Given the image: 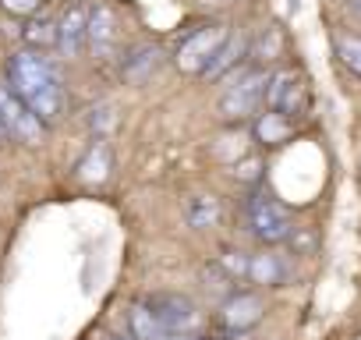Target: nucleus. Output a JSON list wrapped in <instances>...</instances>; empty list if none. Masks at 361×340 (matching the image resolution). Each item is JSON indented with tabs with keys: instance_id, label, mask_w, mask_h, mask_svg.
<instances>
[{
	"instance_id": "obj_1",
	"label": "nucleus",
	"mask_w": 361,
	"mask_h": 340,
	"mask_svg": "<svg viewBox=\"0 0 361 340\" xmlns=\"http://www.w3.org/2000/svg\"><path fill=\"white\" fill-rule=\"evenodd\" d=\"M25 107L29 114L47 128L64 114V85L61 71L36 50H18L8 61V82H4Z\"/></svg>"
},
{
	"instance_id": "obj_2",
	"label": "nucleus",
	"mask_w": 361,
	"mask_h": 340,
	"mask_svg": "<svg viewBox=\"0 0 361 340\" xmlns=\"http://www.w3.org/2000/svg\"><path fill=\"white\" fill-rule=\"evenodd\" d=\"M245 224L252 231L255 241L262 245H280L283 238H290L294 224H290V213L262 188H255L248 199H245Z\"/></svg>"
},
{
	"instance_id": "obj_3",
	"label": "nucleus",
	"mask_w": 361,
	"mask_h": 340,
	"mask_svg": "<svg viewBox=\"0 0 361 340\" xmlns=\"http://www.w3.org/2000/svg\"><path fill=\"white\" fill-rule=\"evenodd\" d=\"M163 329H170V333H188V336H199V329H202V312L195 308V301L192 298H185V294H173V291H152V294H145L142 301H138Z\"/></svg>"
},
{
	"instance_id": "obj_4",
	"label": "nucleus",
	"mask_w": 361,
	"mask_h": 340,
	"mask_svg": "<svg viewBox=\"0 0 361 340\" xmlns=\"http://www.w3.org/2000/svg\"><path fill=\"white\" fill-rule=\"evenodd\" d=\"M266 71L262 68H245L238 71V78L227 85V92L220 96V114L227 121H245L252 117L259 107H262V96H266Z\"/></svg>"
},
{
	"instance_id": "obj_5",
	"label": "nucleus",
	"mask_w": 361,
	"mask_h": 340,
	"mask_svg": "<svg viewBox=\"0 0 361 340\" xmlns=\"http://www.w3.org/2000/svg\"><path fill=\"white\" fill-rule=\"evenodd\" d=\"M262 103H266L273 114L294 121V117L308 107V85H305V75L294 71V68L273 71V75L266 78V96H262Z\"/></svg>"
},
{
	"instance_id": "obj_6",
	"label": "nucleus",
	"mask_w": 361,
	"mask_h": 340,
	"mask_svg": "<svg viewBox=\"0 0 361 340\" xmlns=\"http://www.w3.org/2000/svg\"><path fill=\"white\" fill-rule=\"evenodd\" d=\"M224 40H227V29H224V25H199V29H192L185 40L177 43L173 64H177L180 71H188V75H202Z\"/></svg>"
},
{
	"instance_id": "obj_7",
	"label": "nucleus",
	"mask_w": 361,
	"mask_h": 340,
	"mask_svg": "<svg viewBox=\"0 0 361 340\" xmlns=\"http://www.w3.org/2000/svg\"><path fill=\"white\" fill-rule=\"evenodd\" d=\"M0 128H4V135L8 138H15V142H25V145H39V138H43V124L29 114V107L0 82Z\"/></svg>"
},
{
	"instance_id": "obj_8",
	"label": "nucleus",
	"mask_w": 361,
	"mask_h": 340,
	"mask_svg": "<svg viewBox=\"0 0 361 340\" xmlns=\"http://www.w3.org/2000/svg\"><path fill=\"white\" fill-rule=\"evenodd\" d=\"M262 315H266V301L255 291H234L220 308V329L227 336H245L262 322Z\"/></svg>"
},
{
	"instance_id": "obj_9",
	"label": "nucleus",
	"mask_w": 361,
	"mask_h": 340,
	"mask_svg": "<svg viewBox=\"0 0 361 340\" xmlns=\"http://www.w3.org/2000/svg\"><path fill=\"white\" fill-rule=\"evenodd\" d=\"M85 43L92 47L96 57H110L117 47V18L106 4L89 8V22H85Z\"/></svg>"
},
{
	"instance_id": "obj_10",
	"label": "nucleus",
	"mask_w": 361,
	"mask_h": 340,
	"mask_svg": "<svg viewBox=\"0 0 361 340\" xmlns=\"http://www.w3.org/2000/svg\"><path fill=\"white\" fill-rule=\"evenodd\" d=\"M85 22H89V8L85 4H68L64 15L57 18V47L64 57H78L85 47Z\"/></svg>"
},
{
	"instance_id": "obj_11",
	"label": "nucleus",
	"mask_w": 361,
	"mask_h": 340,
	"mask_svg": "<svg viewBox=\"0 0 361 340\" xmlns=\"http://www.w3.org/2000/svg\"><path fill=\"white\" fill-rule=\"evenodd\" d=\"M245 277L252 284H262V287H283L287 277H290V266L276 252H259V255L248 259V273Z\"/></svg>"
},
{
	"instance_id": "obj_12",
	"label": "nucleus",
	"mask_w": 361,
	"mask_h": 340,
	"mask_svg": "<svg viewBox=\"0 0 361 340\" xmlns=\"http://www.w3.org/2000/svg\"><path fill=\"white\" fill-rule=\"evenodd\" d=\"M110 166H114V156H110V145L103 138H96L89 145V152L78 159V181L82 185H103L110 178Z\"/></svg>"
},
{
	"instance_id": "obj_13",
	"label": "nucleus",
	"mask_w": 361,
	"mask_h": 340,
	"mask_svg": "<svg viewBox=\"0 0 361 340\" xmlns=\"http://www.w3.org/2000/svg\"><path fill=\"white\" fill-rule=\"evenodd\" d=\"M159 47H152V43H138V47H131L124 57H121V75L128 78V82H145L156 68H159Z\"/></svg>"
},
{
	"instance_id": "obj_14",
	"label": "nucleus",
	"mask_w": 361,
	"mask_h": 340,
	"mask_svg": "<svg viewBox=\"0 0 361 340\" xmlns=\"http://www.w3.org/2000/svg\"><path fill=\"white\" fill-rule=\"evenodd\" d=\"M128 329H131V340H199V336H188V333H170V329H163L142 305H131V312H128Z\"/></svg>"
},
{
	"instance_id": "obj_15",
	"label": "nucleus",
	"mask_w": 361,
	"mask_h": 340,
	"mask_svg": "<svg viewBox=\"0 0 361 340\" xmlns=\"http://www.w3.org/2000/svg\"><path fill=\"white\" fill-rule=\"evenodd\" d=\"M241 54H245V40H238V36H231L227 32V40L220 43V50L213 54V61L206 64V71H202V78H209V82H216V78H224L238 61H241Z\"/></svg>"
},
{
	"instance_id": "obj_16",
	"label": "nucleus",
	"mask_w": 361,
	"mask_h": 340,
	"mask_svg": "<svg viewBox=\"0 0 361 340\" xmlns=\"http://www.w3.org/2000/svg\"><path fill=\"white\" fill-rule=\"evenodd\" d=\"M290 135H294V121H287V117H280V114H273V110H266V114L255 121V138H259L266 149L283 145Z\"/></svg>"
},
{
	"instance_id": "obj_17",
	"label": "nucleus",
	"mask_w": 361,
	"mask_h": 340,
	"mask_svg": "<svg viewBox=\"0 0 361 340\" xmlns=\"http://www.w3.org/2000/svg\"><path fill=\"white\" fill-rule=\"evenodd\" d=\"M22 36H25L29 50L39 54V50H47V47H57V22H54V18H43V15H39V18L32 15Z\"/></svg>"
},
{
	"instance_id": "obj_18",
	"label": "nucleus",
	"mask_w": 361,
	"mask_h": 340,
	"mask_svg": "<svg viewBox=\"0 0 361 340\" xmlns=\"http://www.w3.org/2000/svg\"><path fill=\"white\" fill-rule=\"evenodd\" d=\"M216 217H220V202H216L213 195H195V199L188 202V220H192V227H213Z\"/></svg>"
},
{
	"instance_id": "obj_19",
	"label": "nucleus",
	"mask_w": 361,
	"mask_h": 340,
	"mask_svg": "<svg viewBox=\"0 0 361 340\" xmlns=\"http://www.w3.org/2000/svg\"><path fill=\"white\" fill-rule=\"evenodd\" d=\"M333 47H336V57L343 61V68H350L354 75H361V36L340 32V36L333 40Z\"/></svg>"
},
{
	"instance_id": "obj_20",
	"label": "nucleus",
	"mask_w": 361,
	"mask_h": 340,
	"mask_svg": "<svg viewBox=\"0 0 361 340\" xmlns=\"http://www.w3.org/2000/svg\"><path fill=\"white\" fill-rule=\"evenodd\" d=\"M220 269H224L227 280L245 277V273H248V259H245V252H224V255H220Z\"/></svg>"
},
{
	"instance_id": "obj_21",
	"label": "nucleus",
	"mask_w": 361,
	"mask_h": 340,
	"mask_svg": "<svg viewBox=\"0 0 361 340\" xmlns=\"http://www.w3.org/2000/svg\"><path fill=\"white\" fill-rule=\"evenodd\" d=\"M0 8H4L8 15H15V18H32V15H39L43 0H0Z\"/></svg>"
},
{
	"instance_id": "obj_22",
	"label": "nucleus",
	"mask_w": 361,
	"mask_h": 340,
	"mask_svg": "<svg viewBox=\"0 0 361 340\" xmlns=\"http://www.w3.org/2000/svg\"><path fill=\"white\" fill-rule=\"evenodd\" d=\"M110 124H114V110H110V107H99V110H92V128L106 131Z\"/></svg>"
},
{
	"instance_id": "obj_23",
	"label": "nucleus",
	"mask_w": 361,
	"mask_h": 340,
	"mask_svg": "<svg viewBox=\"0 0 361 340\" xmlns=\"http://www.w3.org/2000/svg\"><path fill=\"white\" fill-rule=\"evenodd\" d=\"M347 8H350V11H354V15L361 18V0H347Z\"/></svg>"
},
{
	"instance_id": "obj_24",
	"label": "nucleus",
	"mask_w": 361,
	"mask_h": 340,
	"mask_svg": "<svg viewBox=\"0 0 361 340\" xmlns=\"http://www.w3.org/2000/svg\"><path fill=\"white\" fill-rule=\"evenodd\" d=\"M4 138H8V135H4V128H0V142H4Z\"/></svg>"
},
{
	"instance_id": "obj_25",
	"label": "nucleus",
	"mask_w": 361,
	"mask_h": 340,
	"mask_svg": "<svg viewBox=\"0 0 361 340\" xmlns=\"http://www.w3.org/2000/svg\"><path fill=\"white\" fill-rule=\"evenodd\" d=\"M106 340H124V336H106Z\"/></svg>"
}]
</instances>
